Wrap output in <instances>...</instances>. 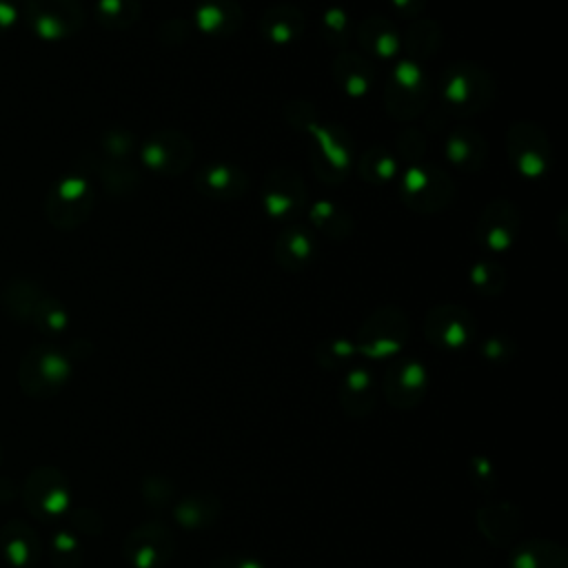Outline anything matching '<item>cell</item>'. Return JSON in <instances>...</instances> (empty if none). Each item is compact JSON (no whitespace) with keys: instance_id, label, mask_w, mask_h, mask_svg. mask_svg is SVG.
I'll use <instances>...</instances> for the list:
<instances>
[{"instance_id":"6da1fadb","label":"cell","mask_w":568,"mask_h":568,"mask_svg":"<svg viewBox=\"0 0 568 568\" xmlns=\"http://www.w3.org/2000/svg\"><path fill=\"white\" fill-rule=\"evenodd\" d=\"M497 93L493 73L479 62H450L439 75V100L455 118H470L486 111Z\"/></svg>"},{"instance_id":"7a4b0ae2","label":"cell","mask_w":568,"mask_h":568,"mask_svg":"<svg viewBox=\"0 0 568 568\" xmlns=\"http://www.w3.org/2000/svg\"><path fill=\"white\" fill-rule=\"evenodd\" d=\"M311 138V166L326 184H342L355 166V142L351 133L333 122H313L306 129Z\"/></svg>"},{"instance_id":"3957f363","label":"cell","mask_w":568,"mask_h":568,"mask_svg":"<svg viewBox=\"0 0 568 568\" xmlns=\"http://www.w3.org/2000/svg\"><path fill=\"white\" fill-rule=\"evenodd\" d=\"M430 100V82L424 64L408 58L393 62L386 87H384V109L397 122H408L419 118Z\"/></svg>"},{"instance_id":"277c9868","label":"cell","mask_w":568,"mask_h":568,"mask_svg":"<svg viewBox=\"0 0 568 568\" xmlns=\"http://www.w3.org/2000/svg\"><path fill=\"white\" fill-rule=\"evenodd\" d=\"M399 200L419 215H435L455 200V182L437 164H410L399 175Z\"/></svg>"},{"instance_id":"5b68a950","label":"cell","mask_w":568,"mask_h":568,"mask_svg":"<svg viewBox=\"0 0 568 568\" xmlns=\"http://www.w3.org/2000/svg\"><path fill=\"white\" fill-rule=\"evenodd\" d=\"M410 337V322L397 306H379L362 322L355 335L357 353L371 359L397 355Z\"/></svg>"},{"instance_id":"8992f818","label":"cell","mask_w":568,"mask_h":568,"mask_svg":"<svg viewBox=\"0 0 568 568\" xmlns=\"http://www.w3.org/2000/svg\"><path fill=\"white\" fill-rule=\"evenodd\" d=\"M506 155L510 166L526 180L546 178L552 169L550 138L532 120H515L508 126Z\"/></svg>"},{"instance_id":"52a82bcc","label":"cell","mask_w":568,"mask_h":568,"mask_svg":"<svg viewBox=\"0 0 568 568\" xmlns=\"http://www.w3.org/2000/svg\"><path fill=\"white\" fill-rule=\"evenodd\" d=\"M308 206L306 184L293 166H273L262 182V209L266 217L280 224L297 222Z\"/></svg>"},{"instance_id":"ba28073f","label":"cell","mask_w":568,"mask_h":568,"mask_svg":"<svg viewBox=\"0 0 568 568\" xmlns=\"http://www.w3.org/2000/svg\"><path fill=\"white\" fill-rule=\"evenodd\" d=\"M140 160L151 173L180 175L191 169L195 160L193 140L178 129H162L144 138L140 146Z\"/></svg>"},{"instance_id":"9c48e42d","label":"cell","mask_w":568,"mask_h":568,"mask_svg":"<svg viewBox=\"0 0 568 568\" xmlns=\"http://www.w3.org/2000/svg\"><path fill=\"white\" fill-rule=\"evenodd\" d=\"M426 339L442 351H462L477 335V322L473 313L462 304H437L424 317Z\"/></svg>"},{"instance_id":"30bf717a","label":"cell","mask_w":568,"mask_h":568,"mask_svg":"<svg viewBox=\"0 0 568 568\" xmlns=\"http://www.w3.org/2000/svg\"><path fill=\"white\" fill-rule=\"evenodd\" d=\"M71 375V364L64 353L51 346L31 348L20 364V386L33 397L55 395Z\"/></svg>"},{"instance_id":"8fae6325","label":"cell","mask_w":568,"mask_h":568,"mask_svg":"<svg viewBox=\"0 0 568 568\" xmlns=\"http://www.w3.org/2000/svg\"><path fill=\"white\" fill-rule=\"evenodd\" d=\"M521 229V213L517 204L506 197L490 200L475 224V237L486 253L499 255L515 246Z\"/></svg>"},{"instance_id":"7c38bea8","label":"cell","mask_w":568,"mask_h":568,"mask_svg":"<svg viewBox=\"0 0 568 568\" xmlns=\"http://www.w3.org/2000/svg\"><path fill=\"white\" fill-rule=\"evenodd\" d=\"M27 510L38 519H55L69 508L71 490L67 477L53 466H38L29 473L22 490Z\"/></svg>"},{"instance_id":"4fadbf2b","label":"cell","mask_w":568,"mask_h":568,"mask_svg":"<svg viewBox=\"0 0 568 568\" xmlns=\"http://www.w3.org/2000/svg\"><path fill=\"white\" fill-rule=\"evenodd\" d=\"M93 209V191L87 178L67 175L49 195L47 213L55 226L73 229L82 224Z\"/></svg>"},{"instance_id":"5bb4252c","label":"cell","mask_w":568,"mask_h":568,"mask_svg":"<svg viewBox=\"0 0 568 568\" xmlns=\"http://www.w3.org/2000/svg\"><path fill=\"white\" fill-rule=\"evenodd\" d=\"M122 552L133 568H164L173 555V535L160 521L142 524L129 532Z\"/></svg>"},{"instance_id":"9a60e30c","label":"cell","mask_w":568,"mask_h":568,"mask_svg":"<svg viewBox=\"0 0 568 568\" xmlns=\"http://www.w3.org/2000/svg\"><path fill=\"white\" fill-rule=\"evenodd\" d=\"M33 31L44 40H60L82 27L84 11L78 0H29L27 9Z\"/></svg>"},{"instance_id":"2e32d148","label":"cell","mask_w":568,"mask_h":568,"mask_svg":"<svg viewBox=\"0 0 568 568\" xmlns=\"http://www.w3.org/2000/svg\"><path fill=\"white\" fill-rule=\"evenodd\" d=\"M428 386V371L415 357L395 359L384 373V395L395 408H413L422 402Z\"/></svg>"},{"instance_id":"e0dca14e","label":"cell","mask_w":568,"mask_h":568,"mask_svg":"<svg viewBox=\"0 0 568 568\" xmlns=\"http://www.w3.org/2000/svg\"><path fill=\"white\" fill-rule=\"evenodd\" d=\"M195 191L206 200L215 202H233L240 200L248 191V175L242 166L231 162H211L197 169L193 178Z\"/></svg>"},{"instance_id":"ac0fdd59","label":"cell","mask_w":568,"mask_h":568,"mask_svg":"<svg viewBox=\"0 0 568 568\" xmlns=\"http://www.w3.org/2000/svg\"><path fill=\"white\" fill-rule=\"evenodd\" d=\"M317 251L320 246L313 231L300 222L284 224L273 244L275 262L288 273H302L308 268L315 262Z\"/></svg>"},{"instance_id":"d6986e66","label":"cell","mask_w":568,"mask_h":568,"mask_svg":"<svg viewBox=\"0 0 568 568\" xmlns=\"http://www.w3.org/2000/svg\"><path fill=\"white\" fill-rule=\"evenodd\" d=\"M331 73H333V80L339 87V91L351 100L368 98L375 87V78H377L373 62L366 55H362L359 51H348V49L339 51L333 58Z\"/></svg>"},{"instance_id":"ffe728a7","label":"cell","mask_w":568,"mask_h":568,"mask_svg":"<svg viewBox=\"0 0 568 568\" xmlns=\"http://www.w3.org/2000/svg\"><path fill=\"white\" fill-rule=\"evenodd\" d=\"M355 40L362 49V55H366L371 62H395L399 55V31L395 24L379 16H366L355 27Z\"/></svg>"},{"instance_id":"44dd1931","label":"cell","mask_w":568,"mask_h":568,"mask_svg":"<svg viewBox=\"0 0 568 568\" xmlns=\"http://www.w3.org/2000/svg\"><path fill=\"white\" fill-rule=\"evenodd\" d=\"M444 155L450 166L464 173H477L488 160V142L473 126H457L444 138Z\"/></svg>"},{"instance_id":"7402d4cb","label":"cell","mask_w":568,"mask_h":568,"mask_svg":"<svg viewBox=\"0 0 568 568\" xmlns=\"http://www.w3.org/2000/svg\"><path fill=\"white\" fill-rule=\"evenodd\" d=\"M244 11L237 0H200L193 9V24L211 38H229L240 31Z\"/></svg>"},{"instance_id":"603a6c76","label":"cell","mask_w":568,"mask_h":568,"mask_svg":"<svg viewBox=\"0 0 568 568\" xmlns=\"http://www.w3.org/2000/svg\"><path fill=\"white\" fill-rule=\"evenodd\" d=\"M260 33L273 47L295 44L306 29V18L295 4H273L260 16Z\"/></svg>"},{"instance_id":"cb8c5ba5","label":"cell","mask_w":568,"mask_h":568,"mask_svg":"<svg viewBox=\"0 0 568 568\" xmlns=\"http://www.w3.org/2000/svg\"><path fill=\"white\" fill-rule=\"evenodd\" d=\"M0 550L13 568H33L40 559V539L29 524L11 519L0 528Z\"/></svg>"},{"instance_id":"d4e9b609","label":"cell","mask_w":568,"mask_h":568,"mask_svg":"<svg viewBox=\"0 0 568 568\" xmlns=\"http://www.w3.org/2000/svg\"><path fill=\"white\" fill-rule=\"evenodd\" d=\"M442 38H444V31L437 20L417 18L399 36V51H404L408 60L424 64L439 51Z\"/></svg>"},{"instance_id":"484cf974","label":"cell","mask_w":568,"mask_h":568,"mask_svg":"<svg viewBox=\"0 0 568 568\" xmlns=\"http://www.w3.org/2000/svg\"><path fill=\"white\" fill-rule=\"evenodd\" d=\"M306 215L313 229H317L324 237L335 242L348 240L355 231L353 215L333 200H315L306 206Z\"/></svg>"},{"instance_id":"4316f807","label":"cell","mask_w":568,"mask_h":568,"mask_svg":"<svg viewBox=\"0 0 568 568\" xmlns=\"http://www.w3.org/2000/svg\"><path fill=\"white\" fill-rule=\"evenodd\" d=\"M339 404L353 417H362L375 406V379L368 368L355 366L346 373L339 388Z\"/></svg>"},{"instance_id":"83f0119b","label":"cell","mask_w":568,"mask_h":568,"mask_svg":"<svg viewBox=\"0 0 568 568\" xmlns=\"http://www.w3.org/2000/svg\"><path fill=\"white\" fill-rule=\"evenodd\" d=\"M357 175L371 186H388L399 175V162L393 151L384 146H368L355 160Z\"/></svg>"},{"instance_id":"f1b7e54d","label":"cell","mask_w":568,"mask_h":568,"mask_svg":"<svg viewBox=\"0 0 568 568\" xmlns=\"http://www.w3.org/2000/svg\"><path fill=\"white\" fill-rule=\"evenodd\" d=\"M513 568H566V552L550 541H528L510 557Z\"/></svg>"},{"instance_id":"f546056e","label":"cell","mask_w":568,"mask_h":568,"mask_svg":"<svg viewBox=\"0 0 568 568\" xmlns=\"http://www.w3.org/2000/svg\"><path fill=\"white\" fill-rule=\"evenodd\" d=\"M173 513H175V521L182 528L193 530V528L209 526L217 517L220 501L211 495H189L175 504Z\"/></svg>"},{"instance_id":"4dcf8cb0","label":"cell","mask_w":568,"mask_h":568,"mask_svg":"<svg viewBox=\"0 0 568 568\" xmlns=\"http://www.w3.org/2000/svg\"><path fill=\"white\" fill-rule=\"evenodd\" d=\"M320 36L328 47L344 51L355 38V24L351 13L344 7L324 9L320 16Z\"/></svg>"},{"instance_id":"1f68e13d","label":"cell","mask_w":568,"mask_h":568,"mask_svg":"<svg viewBox=\"0 0 568 568\" xmlns=\"http://www.w3.org/2000/svg\"><path fill=\"white\" fill-rule=\"evenodd\" d=\"M468 282L470 286L484 295V297H495V295H501L504 288H506V282H508V275H506V268L501 262L497 260H490V257H481L477 262L470 264L468 268Z\"/></svg>"},{"instance_id":"d6a6232c","label":"cell","mask_w":568,"mask_h":568,"mask_svg":"<svg viewBox=\"0 0 568 568\" xmlns=\"http://www.w3.org/2000/svg\"><path fill=\"white\" fill-rule=\"evenodd\" d=\"M142 16L140 0H98L95 18L106 29H129Z\"/></svg>"},{"instance_id":"836d02e7","label":"cell","mask_w":568,"mask_h":568,"mask_svg":"<svg viewBox=\"0 0 568 568\" xmlns=\"http://www.w3.org/2000/svg\"><path fill=\"white\" fill-rule=\"evenodd\" d=\"M102 182L113 195H129L135 191L140 173L131 164H124V160H113L102 166Z\"/></svg>"},{"instance_id":"e575fe53","label":"cell","mask_w":568,"mask_h":568,"mask_svg":"<svg viewBox=\"0 0 568 568\" xmlns=\"http://www.w3.org/2000/svg\"><path fill=\"white\" fill-rule=\"evenodd\" d=\"M49 555H51V561L55 564V568H78L82 561L80 541L69 530H60L51 537Z\"/></svg>"},{"instance_id":"d590c367","label":"cell","mask_w":568,"mask_h":568,"mask_svg":"<svg viewBox=\"0 0 568 568\" xmlns=\"http://www.w3.org/2000/svg\"><path fill=\"white\" fill-rule=\"evenodd\" d=\"M355 355H357L355 339H348V337H333L317 348V359L326 368H339L348 364Z\"/></svg>"},{"instance_id":"8d00e7d4","label":"cell","mask_w":568,"mask_h":568,"mask_svg":"<svg viewBox=\"0 0 568 568\" xmlns=\"http://www.w3.org/2000/svg\"><path fill=\"white\" fill-rule=\"evenodd\" d=\"M395 158H402L410 164H419L426 151V138L422 135L419 129H404L395 135Z\"/></svg>"},{"instance_id":"74e56055","label":"cell","mask_w":568,"mask_h":568,"mask_svg":"<svg viewBox=\"0 0 568 568\" xmlns=\"http://www.w3.org/2000/svg\"><path fill=\"white\" fill-rule=\"evenodd\" d=\"M282 113H284L286 124H288L291 129H295V131H302V133H306V129H308L313 122L320 120V118H317V109H315L308 100H304V98H291V100L284 104Z\"/></svg>"},{"instance_id":"f35d334b","label":"cell","mask_w":568,"mask_h":568,"mask_svg":"<svg viewBox=\"0 0 568 568\" xmlns=\"http://www.w3.org/2000/svg\"><path fill=\"white\" fill-rule=\"evenodd\" d=\"M189 36H191V22H186L184 18H171L162 22L158 29V40L164 42L166 47H180L189 40Z\"/></svg>"},{"instance_id":"ab89813d","label":"cell","mask_w":568,"mask_h":568,"mask_svg":"<svg viewBox=\"0 0 568 568\" xmlns=\"http://www.w3.org/2000/svg\"><path fill=\"white\" fill-rule=\"evenodd\" d=\"M481 355L488 362H506L513 357L515 353V344L506 337V335H488L481 344H479Z\"/></svg>"},{"instance_id":"60d3db41","label":"cell","mask_w":568,"mask_h":568,"mask_svg":"<svg viewBox=\"0 0 568 568\" xmlns=\"http://www.w3.org/2000/svg\"><path fill=\"white\" fill-rule=\"evenodd\" d=\"M38 324L42 326V328H47V331H53V333H58V331H62L64 326H67V313H64V308L58 304V302H53V300H44L40 306H38Z\"/></svg>"},{"instance_id":"b9f144b4","label":"cell","mask_w":568,"mask_h":568,"mask_svg":"<svg viewBox=\"0 0 568 568\" xmlns=\"http://www.w3.org/2000/svg\"><path fill=\"white\" fill-rule=\"evenodd\" d=\"M133 135L129 131H111L104 138V149L113 160H124L133 151Z\"/></svg>"},{"instance_id":"7bdbcfd3","label":"cell","mask_w":568,"mask_h":568,"mask_svg":"<svg viewBox=\"0 0 568 568\" xmlns=\"http://www.w3.org/2000/svg\"><path fill=\"white\" fill-rule=\"evenodd\" d=\"M393 9L397 16L408 18V20H417L422 16V11L426 9L428 0H390Z\"/></svg>"},{"instance_id":"ee69618b","label":"cell","mask_w":568,"mask_h":568,"mask_svg":"<svg viewBox=\"0 0 568 568\" xmlns=\"http://www.w3.org/2000/svg\"><path fill=\"white\" fill-rule=\"evenodd\" d=\"M209 568H264L260 561L251 559V557H222V559H215Z\"/></svg>"},{"instance_id":"f6af8a7d","label":"cell","mask_w":568,"mask_h":568,"mask_svg":"<svg viewBox=\"0 0 568 568\" xmlns=\"http://www.w3.org/2000/svg\"><path fill=\"white\" fill-rule=\"evenodd\" d=\"M0 459H2V448H0Z\"/></svg>"}]
</instances>
